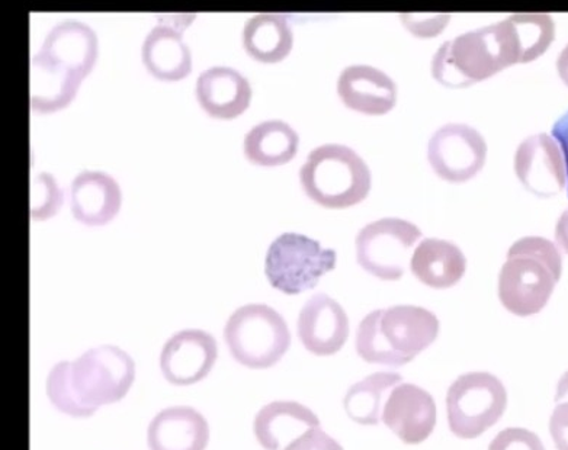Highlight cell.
I'll return each instance as SVG.
<instances>
[{"label": "cell", "mask_w": 568, "mask_h": 450, "mask_svg": "<svg viewBox=\"0 0 568 450\" xmlns=\"http://www.w3.org/2000/svg\"><path fill=\"white\" fill-rule=\"evenodd\" d=\"M97 59L98 39L91 27L79 21L58 23L31 59V110L53 114L69 106Z\"/></svg>", "instance_id": "cell-1"}, {"label": "cell", "mask_w": 568, "mask_h": 450, "mask_svg": "<svg viewBox=\"0 0 568 450\" xmlns=\"http://www.w3.org/2000/svg\"><path fill=\"white\" fill-rule=\"evenodd\" d=\"M135 364L116 346L84 351L74 362L55 365L47 378V396L55 409L74 419H88L102 406L115 405L129 393Z\"/></svg>", "instance_id": "cell-2"}, {"label": "cell", "mask_w": 568, "mask_h": 450, "mask_svg": "<svg viewBox=\"0 0 568 450\" xmlns=\"http://www.w3.org/2000/svg\"><path fill=\"white\" fill-rule=\"evenodd\" d=\"M514 64H523V55L508 18L445 42L432 60V74L444 86L467 88Z\"/></svg>", "instance_id": "cell-3"}, {"label": "cell", "mask_w": 568, "mask_h": 450, "mask_svg": "<svg viewBox=\"0 0 568 450\" xmlns=\"http://www.w3.org/2000/svg\"><path fill=\"white\" fill-rule=\"evenodd\" d=\"M439 320L424 307L375 309L359 323L356 351L366 364L400 368L438 339Z\"/></svg>", "instance_id": "cell-4"}, {"label": "cell", "mask_w": 568, "mask_h": 450, "mask_svg": "<svg viewBox=\"0 0 568 450\" xmlns=\"http://www.w3.org/2000/svg\"><path fill=\"white\" fill-rule=\"evenodd\" d=\"M562 274L560 252L544 237H524L509 248L499 275V298L509 313L535 316L547 306Z\"/></svg>", "instance_id": "cell-5"}, {"label": "cell", "mask_w": 568, "mask_h": 450, "mask_svg": "<svg viewBox=\"0 0 568 450\" xmlns=\"http://www.w3.org/2000/svg\"><path fill=\"white\" fill-rule=\"evenodd\" d=\"M305 195L325 208H349L371 191L369 167L359 154L342 144L314 149L300 171Z\"/></svg>", "instance_id": "cell-6"}, {"label": "cell", "mask_w": 568, "mask_h": 450, "mask_svg": "<svg viewBox=\"0 0 568 450\" xmlns=\"http://www.w3.org/2000/svg\"><path fill=\"white\" fill-rule=\"evenodd\" d=\"M230 354L248 369H270L291 346L288 326L278 311L265 304H247L230 316L224 327Z\"/></svg>", "instance_id": "cell-7"}, {"label": "cell", "mask_w": 568, "mask_h": 450, "mask_svg": "<svg viewBox=\"0 0 568 450\" xmlns=\"http://www.w3.org/2000/svg\"><path fill=\"white\" fill-rule=\"evenodd\" d=\"M508 407L504 382L488 372L455 379L447 393L448 425L459 439H477L499 423Z\"/></svg>", "instance_id": "cell-8"}, {"label": "cell", "mask_w": 568, "mask_h": 450, "mask_svg": "<svg viewBox=\"0 0 568 450\" xmlns=\"http://www.w3.org/2000/svg\"><path fill=\"white\" fill-rule=\"evenodd\" d=\"M336 252L303 234L284 233L267 248L265 274L275 289L298 295L335 269Z\"/></svg>", "instance_id": "cell-9"}, {"label": "cell", "mask_w": 568, "mask_h": 450, "mask_svg": "<svg viewBox=\"0 0 568 450\" xmlns=\"http://www.w3.org/2000/svg\"><path fill=\"white\" fill-rule=\"evenodd\" d=\"M420 237L419 227L406 219H378L365 225L356 237V259L375 278L398 280L405 276L410 248Z\"/></svg>", "instance_id": "cell-10"}, {"label": "cell", "mask_w": 568, "mask_h": 450, "mask_svg": "<svg viewBox=\"0 0 568 450\" xmlns=\"http://www.w3.org/2000/svg\"><path fill=\"white\" fill-rule=\"evenodd\" d=\"M427 157L440 180L464 184L485 166L487 144L473 126L448 124L432 135Z\"/></svg>", "instance_id": "cell-11"}, {"label": "cell", "mask_w": 568, "mask_h": 450, "mask_svg": "<svg viewBox=\"0 0 568 450\" xmlns=\"http://www.w3.org/2000/svg\"><path fill=\"white\" fill-rule=\"evenodd\" d=\"M515 173L530 194L551 198L567 185L565 156L560 145L546 133L520 143L515 153Z\"/></svg>", "instance_id": "cell-12"}, {"label": "cell", "mask_w": 568, "mask_h": 450, "mask_svg": "<svg viewBox=\"0 0 568 450\" xmlns=\"http://www.w3.org/2000/svg\"><path fill=\"white\" fill-rule=\"evenodd\" d=\"M217 358V341L210 333L195 328L178 331L163 346L162 375L172 386H194L209 377Z\"/></svg>", "instance_id": "cell-13"}, {"label": "cell", "mask_w": 568, "mask_h": 450, "mask_svg": "<svg viewBox=\"0 0 568 450\" xmlns=\"http://www.w3.org/2000/svg\"><path fill=\"white\" fill-rule=\"evenodd\" d=\"M436 417V402L426 389L400 383L389 393L382 420L402 442L419 444L434 433Z\"/></svg>", "instance_id": "cell-14"}, {"label": "cell", "mask_w": 568, "mask_h": 450, "mask_svg": "<svg viewBox=\"0 0 568 450\" xmlns=\"http://www.w3.org/2000/svg\"><path fill=\"white\" fill-rule=\"evenodd\" d=\"M297 331L305 349L316 356H332L346 345L349 318L341 304L316 294L300 311Z\"/></svg>", "instance_id": "cell-15"}, {"label": "cell", "mask_w": 568, "mask_h": 450, "mask_svg": "<svg viewBox=\"0 0 568 450\" xmlns=\"http://www.w3.org/2000/svg\"><path fill=\"white\" fill-rule=\"evenodd\" d=\"M337 93L349 110L365 115H386L397 103L396 83L371 65L346 68L337 81Z\"/></svg>", "instance_id": "cell-16"}, {"label": "cell", "mask_w": 568, "mask_h": 450, "mask_svg": "<svg viewBox=\"0 0 568 450\" xmlns=\"http://www.w3.org/2000/svg\"><path fill=\"white\" fill-rule=\"evenodd\" d=\"M252 86L241 72L225 65L204 70L196 81L195 95L210 116L233 120L247 110Z\"/></svg>", "instance_id": "cell-17"}, {"label": "cell", "mask_w": 568, "mask_h": 450, "mask_svg": "<svg viewBox=\"0 0 568 450\" xmlns=\"http://www.w3.org/2000/svg\"><path fill=\"white\" fill-rule=\"evenodd\" d=\"M70 206L77 222L89 227L105 225L121 208L119 182L103 172L83 171L70 187Z\"/></svg>", "instance_id": "cell-18"}, {"label": "cell", "mask_w": 568, "mask_h": 450, "mask_svg": "<svg viewBox=\"0 0 568 450\" xmlns=\"http://www.w3.org/2000/svg\"><path fill=\"white\" fill-rule=\"evenodd\" d=\"M209 442V423L192 407H169L154 416L149 425L150 450H205Z\"/></svg>", "instance_id": "cell-19"}, {"label": "cell", "mask_w": 568, "mask_h": 450, "mask_svg": "<svg viewBox=\"0 0 568 450\" xmlns=\"http://www.w3.org/2000/svg\"><path fill=\"white\" fill-rule=\"evenodd\" d=\"M314 428H321L318 417L295 401L271 402L257 412L253 423L257 442L266 450H284Z\"/></svg>", "instance_id": "cell-20"}, {"label": "cell", "mask_w": 568, "mask_h": 450, "mask_svg": "<svg viewBox=\"0 0 568 450\" xmlns=\"http://www.w3.org/2000/svg\"><path fill=\"white\" fill-rule=\"evenodd\" d=\"M142 59L145 70L158 81L180 82L192 70L191 51L182 31L162 22L145 37Z\"/></svg>", "instance_id": "cell-21"}, {"label": "cell", "mask_w": 568, "mask_h": 450, "mask_svg": "<svg viewBox=\"0 0 568 450\" xmlns=\"http://www.w3.org/2000/svg\"><path fill=\"white\" fill-rule=\"evenodd\" d=\"M413 275L434 289H448L463 279L467 259L462 248L439 238H425L410 260Z\"/></svg>", "instance_id": "cell-22"}, {"label": "cell", "mask_w": 568, "mask_h": 450, "mask_svg": "<svg viewBox=\"0 0 568 450\" xmlns=\"http://www.w3.org/2000/svg\"><path fill=\"white\" fill-rule=\"evenodd\" d=\"M243 49L261 63H280L293 50L294 34L288 21L278 13H257L243 27Z\"/></svg>", "instance_id": "cell-23"}, {"label": "cell", "mask_w": 568, "mask_h": 450, "mask_svg": "<svg viewBox=\"0 0 568 450\" xmlns=\"http://www.w3.org/2000/svg\"><path fill=\"white\" fill-rule=\"evenodd\" d=\"M300 137L293 126L280 120L253 126L244 137L247 161L257 166L275 167L293 161L298 152Z\"/></svg>", "instance_id": "cell-24"}, {"label": "cell", "mask_w": 568, "mask_h": 450, "mask_svg": "<svg viewBox=\"0 0 568 450\" xmlns=\"http://www.w3.org/2000/svg\"><path fill=\"white\" fill-rule=\"evenodd\" d=\"M403 377L397 372H377L355 383L347 391L344 406L346 415L355 423L377 426L383 419L384 398L389 389L400 386Z\"/></svg>", "instance_id": "cell-25"}, {"label": "cell", "mask_w": 568, "mask_h": 450, "mask_svg": "<svg viewBox=\"0 0 568 450\" xmlns=\"http://www.w3.org/2000/svg\"><path fill=\"white\" fill-rule=\"evenodd\" d=\"M520 47L523 64L541 58L556 39V23L547 13H518L509 17Z\"/></svg>", "instance_id": "cell-26"}, {"label": "cell", "mask_w": 568, "mask_h": 450, "mask_svg": "<svg viewBox=\"0 0 568 450\" xmlns=\"http://www.w3.org/2000/svg\"><path fill=\"white\" fill-rule=\"evenodd\" d=\"M30 195V215L34 222L54 217L63 205V191L50 173H40L32 180Z\"/></svg>", "instance_id": "cell-27"}, {"label": "cell", "mask_w": 568, "mask_h": 450, "mask_svg": "<svg viewBox=\"0 0 568 450\" xmlns=\"http://www.w3.org/2000/svg\"><path fill=\"white\" fill-rule=\"evenodd\" d=\"M488 450H546L542 440L523 428H509L501 430L495 439L491 440Z\"/></svg>", "instance_id": "cell-28"}, {"label": "cell", "mask_w": 568, "mask_h": 450, "mask_svg": "<svg viewBox=\"0 0 568 450\" xmlns=\"http://www.w3.org/2000/svg\"><path fill=\"white\" fill-rule=\"evenodd\" d=\"M403 25L410 31V34L420 37V39H434V37L443 34L445 27L448 25L450 16L438 13H403L400 16Z\"/></svg>", "instance_id": "cell-29"}, {"label": "cell", "mask_w": 568, "mask_h": 450, "mask_svg": "<svg viewBox=\"0 0 568 450\" xmlns=\"http://www.w3.org/2000/svg\"><path fill=\"white\" fill-rule=\"evenodd\" d=\"M284 450H345L339 442L321 428H314L294 440Z\"/></svg>", "instance_id": "cell-30"}, {"label": "cell", "mask_w": 568, "mask_h": 450, "mask_svg": "<svg viewBox=\"0 0 568 450\" xmlns=\"http://www.w3.org/2000/svg\"><path fill=\"white\" fill-rule=\"evenodd\" d=\"M551 419H549V433L557 450H568V401L556 402Z\"/></svg>", "instance_id": "cell-31"}, {"label": "cell", "mask_w": 568, "mask_h": 450, "mask_svg": "<svg viewBox=\"0 0 568 450\" xmlns=\"http://www.w3.org/2000/svg\"><path fill=\"white\" fill-rule=\"evenodd\" d=\"M552 137L560 145L562 156H565L568 186V111L552 126ZM568 192V187H567Z\"/></svg>", "instance_id": "cell-32"}, {"label": "cell", "mask_w": 568, "mask_h": 450, "mask_svg": "<svg viewBox=\"0 0 568 450\" xmlns=\"http://www.w3.org/2000/svg\"><path fill=\"white\" fill-rule=\"evenodd\" d=\"M556 241L558 246L568 255V209L561 214L556 225Z\"/></svg>", "instance_id": "cell-33"}, {"label": "cell", "mask_w": 568, "mask_h": 450, "mask_svg": "<svg viewBox=\"0 0 568 450\" xmlns=\"http://www.w3.org/2000/svg\"><path fill=\"white\" fill-rule=\"evenodd\" d=\"M557 72L562 83L568 88V44L562 49L557 59Z\"/></svg>", "instance_id": "cell-34"}, {"label": "cell", "mask_w": 568, "mask_h": 450, "mask_svg": "<svg viewBox=\"0 0 568 450\" xmlns=\"http://www.w3.org/2000/svg\"><path fill=\"white\" fill-rule=\"evenodd\" d=\"M568 401V370L558 381L556 402Z\"/></svg>", "instance_id": "cell-35"}]
</instances>
